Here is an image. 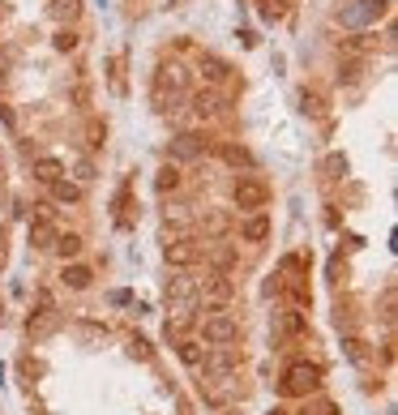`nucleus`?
I'll list each match as a JSON object with an SVG mask.
<instances>
[{
	"label": "nucleus",
	"instance_id": "obj_17",
	"mask_svg": "<svg viewBox=\"0 0 398 415\" xmlns=\"http://www.w3.org/2000/svg\"><path fill=\"white\" fill-rule=\"evenodd\" d=\"M300 112H304V116H321V112H326V99L304 90V94H300Z\"/></svg>",
	"mask_w": 398,
	"mask_h": 415
},
{
	"label": "nucleus",
	"instance_id": "obj_15",
	"mask_svg": "<svg viewBox=\"0 0 398 415\" xmlns=\"http://www.w3.org/2000/svg\"><path fill=\"white\" fill-rule=\"evenodd\" d=\"M52 249H56L60 257H78V253H82V240H78V236H56Z\"/></svg>",
	"mask_w": 398,
	"mask_h": 415
},
{
	"label": "nucleus",
	"instance_id": "obj_23",
	"mask_svg": "<svg viewBox=\"0 0 398 415\" xmlns=\"http://www.w3.org/2000/svg\"><path fill=\"white\" fill-rule=\"evenodd\" d=\"M347 355H352V364H364V343H360V338H347Z\"/></svg>",
	"mask_w": 398,
	"mask_h": 415
},
{
	"label": "nucleus",
	"instance_id": "obj_3",
	"mask_svg": "<svg viewBox=\"0 0 398 415\" xmlns=\"http://www.w3.org/2000/svg\"><path fill=\"white\" fill-rule=\"evenodd\" d=\"M317 385H321V369H317V364H309V360H295L291 369L283 373V394H291V398L313 394Z\"/></svg>",
	"mask_w": 398,
	"mask_h": 415
},
{
	"label": "nucleus",
	"instance_id": "obj_5",
	"mask_svg": "<svg viewBox=\"0 0 398 415\" xmlns=\"http://www.w3.org/2000/svg\"><path fill=\"white\" fill-rule=\"evenodd\" d=\"M167 154H171V159H180V163H193V159H202V154H206V137H197V133H180L176 141L167 145Z\"/></svg>",
	"mask_w": 398,
	"mask_h": 415
},
{
	"label": "nucleus",
	"instance_id": "obj_20",
	"mask_svg": "<svg viewBox=\"0 0 398 415\" xmlns=\"http://www.w3.org/2000/svg\"><path fill=\"white\" fill-rule=\"evenodd\" d=\"M78 9H82V0H56V5H52V13H56V17H69V21L78 17Z\"/></svg>",
	"mask_w": 398,
	"mask_h": 415
},
{
	"label": "nucleus",
	"instance_id": "obj_2",
	"mask_svg": "<svg viewBox=\"0 0 398 415\" xmlns=\"http://www.w3.org/2000/svg\"><path fill=\"white\" fill-rule=\"evenodd\" d=\"M232 202H236L244 214H257V210L270 202V184H266L261 176H236V184H232Z\"/></svg>",
	"mask_w": 398,
	"mask_h": 415
},
{
	"label": "nucleus",
	"instance_id": "obj_4",
	"mask_svg": "<svg viewBox=\"0 0 398 415\" xmlns=\"http://www.w3.org/2000/svg\"><path fill=\"white\" fill-rule=\"evenodd\" d=\"M202 334H206L210 347H232L236 338H240V321H236V317H227V312H214V317H206V321H202Z\"/></svg>",
	"mask_w": 398,
	"mask_h": 415
},
{
	"label": "nucleus",
	"instance_id": "obj_10",
	"mask_svg": "<svg viewBox=\"0 0 398 415\" xmlns=\"http://www.w3.org/2000/svg\"><path fill=\"white\" fill-rule=\"evenodd\" d=\"M64 176V163L60 159H35V180L39 184H56Z\"/></svg>",
	"mask_w": 398,
	"mask_h": 415
},
{
	"label": "nucleus",
	"instance_id": "obj_8",
	"mask_svg": "<svg viewBox=\"0 0 398 415\" xmlns=\"http://www.w3.org/2000/svg\"><path fill=\"white\" fill-rule=\"evenodd\" d=\"M240 236H244L248 244H261V240L270 236V218H266L261 210H257V214H248L244 223H240Z\"/></svg>",
	"mask_w": 398,
	"mask_h": 415
},
{
	"label": "nucleus",
	"instance_id": "obj_24",
	"mask_svg": "<svg viewBox=\"0 0 398 415\" xmlns=\"http://www.w3.org/2000/svg\"><path fill=\"white\" fill-rule=\"evenodd\" d=\"M56 47H60V52H73V47H78V39H73V35H60Z\"/></svg>",
	"mask_w": 398,
	"mask_h": 415
},
{
	"label": "nucleus",
	"instance_id": "obj_19",
	"mask_svg": "<svg viewBox=\"0 0 398 415\" xmlns=\"http://www.w3.org/2000/svg\"><path fill=\"white\" fill-rule=\"evenodd\" d=\"M223 159H227L232 167H248V150H244V145H223Z\"/></svg>",
	"mask_w": 398,
	"mask_h": 415
},
{
	"label": "nucleus",
	"instance_id": "obj_13",
	"mask_svg": "<svg viewBox=\"0 0 398 415\" xmlns=\"http://www.w3.org/2000/svg\"><path fill=\"white\" fill-rule=\"evenodd\" d=\"M47 188H52V197H56V202H78V197H82V188H78V184H69L64 176H60L56 184H47Z\"/></svg>",
	"mask_w": 398,
	"mask_h": 415
},
{
	"label": "nucleus",
	"instance_id": "obj_14",
	"mask_svg": "<svg viewBox=\"0 0 398 415\" xmlns=\"http://www.w3.org/2000/svg\"><path fill=\"white\" fill-rule=\"evenodd\" d=\"M31 240L39 244V249H52V244H56V227H47V223H35V227H31Z\"/></svg>",
	"mask_w": 398,
	"mask_h": 415
},
{
	"label": "nucleus",
	"instance_id": "obj_7",
	"mask_svg": "<svg viewBox=\"0 0 398 415\" xmlns=\"http://www.w3.org/2000/svg\"><path fill=\"white\" fill-rule=\"evenodd\" d=\"M356 5H360V9L347 13V21H377V17L390 13V0H356Z\"/></svg>",
	"mask_w": 398,
	"mask_h": 415
},
{
	"label": "nucleus",
	"instance_id": "obj_21",
	"mask_svg": "<svg viewBox=\"0 0 398 415\" xmlns=\"http://www.w3.org/2000/svg\"><path fill=\"white\" fill-rule=\"evenodd\" d=\"M202 73H206L210 82H227V64H223V60H206V64H202Z\"/></svg>",
	"mask_w": 398,
	"mask_h": 415
},
{
	"label": "nucleus",
	"instance_id": "obj_12",
	"mask_svg": "<svg viewBox=\"0 0 398 415\" xmlns=\"http://www.w3.org/2000/svg\"><path fill=\"white\" fill-rule=\"evenodd\" d=\"M257 5H261V17H266V21H279V17L291 13V0H257Z\"/></svg>",
	"mask_w": 398,
	"mask_h": 415
},
{
	"label": "nucleus",
	"instance_id": "obj_18",
	"mask_svg": "<svg viewBox=\"0 0 398 415\" xmlns=\"http://www.w3.org/2000/svg\"><path fill=\"white\" fill-rule=\"evenodd\" d=\"M155 184H159V193H171V188H180V172H176V167H163Z\"/></svg>",
	"mask_w": 398,
	"mask_h": 415
},
{
	"label": "nucleus",
	"instance_id": "obj_22",
	"mask_svg": "<svg viewBox=\"0 0 398 415\" xmlns=\"http://www.w3.org/2000/svg\"><path fill=\"white\" fill-rule=\"evenodd\" d=\"M180 360L189 364V369H197V364H202V351H197V343H180Z\"/></svg>",
	"mask_w": 398,
	"mask_h": 415
},
{
	"label": "nucleus",
	"instance_id": "obj_25",
	"mask_svg": "<svg viewBox=\"0 0 398 415\" xmlns=\"http://www.w3.org/2000/svg\"><path fill=\"white\" fill-rule=\"evenodd\" d=\"M270 415H287V411H270Z\"/></svg>",
	"mask_w": 398,
	"mask_h": 415
},
{
	"label": "nucleus",
	"instance_id": "obj_1",
	"mask_svg": "<svg viewBox=\"0 0 398 415\" xmlns=\"http://www.w3.org/2000/svg\"><path fill=\"white\" fill-rule=\"evenodd\" d=\"M184 94V69L180 64H163L155 78V107L159 112H176V99Z\"/></svg>",
	"mask_w": 398,
	"mask_h": 415
},
{
	"label": "nucleus",
	"instance_id": "obj_11",
	"mask_svg": "<svg viewBox=\"0 0 398 415\" xmlns=\"http://www.w3.org/2000/svg\"><path fill=\"white\" fill-rule=\"evenodd\" d=\"M90 270H86V265H64V287H73V291H86L90 287Z\"/></svg>",
	"mask_w": 398,
	"mask_h": 415
},
{
	"label": "nucleus",
	"instance_id": "obj_6",
	"mask_svg": "<svg viewBox=\"0 0 398 415\" xmlns=\"http://www.w3.org/2000/svg\"><path fill=\"white\" fill-rule=\"evenodd\" d=\"M163 257H167V265H193L202 257V249H197V240H171L163 249Z\"/></svg>",
	"mask_w": 398,
	"mask_h": 415
},
{
	"label": "nucleus",
	"instance_id": "obj_16",
	"mask_svg": "<svg viewBox=\"0 0 398 415\" xmlns=\"http://www.w3.org/2000/svg\"><path fill=\"white\" fill-rule=\"evenodd\" d=\"M206 296H210V300H227V296H232V283L223 279V274H214V279L206 283Z\"/></svg>",
	"mask_w": 398,
	"mask_h": 415
},
{
	"label": "nucleus",
	"instance_id": "obj_9",
	"mask_svg": "<svg viewBox=\"0 0 398 415\" xmlns=\"http://www.w3.org/2000/svg\"><path fill=\"white\" fill-rule=\"evenodd\" d=\"M193 112H197V116L223 112V94H218V90H197V94H193Z\"/></svg>",
	"mask_w": 398,
	"mask_h": 415
}]
</instances>
